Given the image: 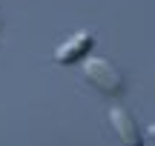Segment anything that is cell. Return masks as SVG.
<instances>
[{"instance_id":"cell-1","label":"cell","mask_w":155,"mask_h":146,"mask_svg":"<svg viewBox=\"0 0 155 146\" xmlns=\"http://www.w3.org/2000/svg\"><path fill=\"white\" fill-rule=\"evenodd\" d=\"M83 78L104 95H121L124 92V75L104 57H83Z\"/></svg>"},{"instance_id":"cell-2","label":"cell","mask_w":155,"mask_h":146,"mask_svg":"<svg viewBox=\"0 0 155 146\" xmlns=\"http://www.w3.org/2000/svg\"><path fill=\"white\" fill-rule=\"evenodd\" d=\"M109 123H112V129H115V135L121 138L124 146H144V135H141L135 118L127 109H118V106L109 109Z\"/></svg>"},{"instance_id":"cell-3","label":"cell","mask_w":155,"mask_h":146,"mask_svg":"<svg viewBox=\"0 0 155 146\" xmlns=\"http://www.w3.org/2000/svg\"><path fill=\"white\" fill-rule=\"evenodd\" d=\"M92 43H95L92 32H78V34H72V37H69L66 43L58 49L55 63H61V66H69V63L83 60V57L89 55V49H92Z\"/></svg>"},{"instance_id":"cell-4","label":"cell","mask_w":155,"mask_h":146,"mask_svg":"<svg viewBox=\"0 0 155 146\" xmlns=\"http://www.w3.org/2000/svg\"><path fill=\"white\" fill-rule=\"evenodd\" d=\"M147 135H150V138H152V141H155V123L150 126V129H147Z\"/></svg>"}]
</instances>
